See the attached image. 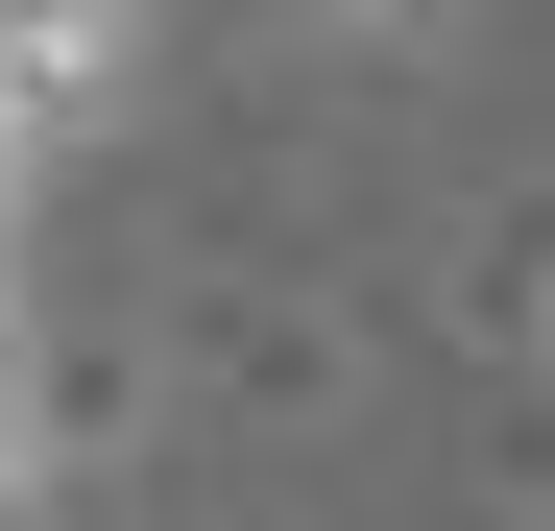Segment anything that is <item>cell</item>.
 Here are the masks:
<instances>
[{"instance_id":"1","label":"cell","mask_w":555,"mask_h":531,"mask_svg":"<svg viewBox=\"0 0 555 531\" xmlns=\"http://www.w3.org/2000/svg\"><path fill=\"white\" fill-rule=\"evenodd\" d=\"M121 25H145V0H0V121H73V98H98V73H121Z\"/></svg>"},{"instance_id":"2","label":"cell","mask_w":555,"mask_h":531,"mask_svg":"<svg viewBox=\"0 0 555 531\" xmlns=\"http://www.w3.org/2000/svg\"><path fill=\"white\" fill-rule=\"evenodd\" d=\"M0 531H25V363H0Z\"/></svg>"},{"instance_id":"3","label":"cell","mask_w":555,"mask_h":531,"mask_svg":"<svg viewBox=\"0 0 555 531\" xmlns=\"http://www.w3.org/2000/svg\"><path fill=\"white\" fill-rule=\"evenodd\" d=\"M0 242H25V121H0Z\"/></svg>"},{"instance_id":"4","label":"cell","mask_w":555,"mask_h":531,"mask_svg":"<svg viewBox=\"0 0 555 531\" xmlns=\"http://www.w3.org/2000/svg\"><path fill=\"white\" fill-rule=\"evenodd\" d=\"M338 25H411V0H338Z\"/></svg>"}]
</instances>
